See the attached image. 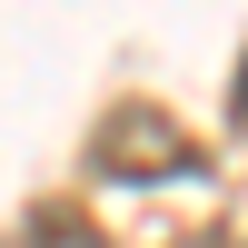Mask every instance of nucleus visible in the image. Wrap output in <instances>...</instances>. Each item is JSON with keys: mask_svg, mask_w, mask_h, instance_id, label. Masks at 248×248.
<instances>
[{"mask_svg": "<svg viewBox=\"0 0 248 248\" xmlns=\"http://www.w3.org/2000/svg\"><path fill=\"white\" fill-rule=\"evenodd\" d=\"M90 169L99 179H199V139L169 109H149V99H119L90 139Z\"/></svg>", "mask_w": 248, "mask_h": 248, "instance_id": "obj_1", "label": "nucleus"}, {"mask_svg": "<svg viewBox=\"0 0 248 248\" xmlns=\"http://www.w3.org/2000/svg\"><path fill=\"white\" fill-rule=\"evenodd\" d=\"M0 248H109V238H99V218H90V209H70V199H40V209L20 218Z\"/></svg>", "mask_w": 248, "mask_h": 248, "instance_id": "obj_2", "label": "nucleus"}, {"mask_svg": "<svg viewBox=\"0 0 248 248\" xmlns=\"http://www.w3.org/2000/svg\"><path fill=\"white\" fill-rule=\"evenodd\" d=\"M229 119H238V129H248V60H238V99H229Z\"/></svg>", "mask_w": 248, "mask_h": 248, "instance_id": "obj_3", "label": "nucleus"}]
</instances>
